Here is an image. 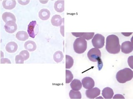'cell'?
Here are the masks:
<instances>
[{"label":"cell","instance_id":"12","mask_svg":"<svg viewBox=\"0 0 133 99\" xmlns=\"http://www.w3.org/2000/svg\"><path fill=\"white\" fill-rule=\"evenodd\" d=\"M2 17L3 21L6 23L9 22H16V16L11 12H4V13L2 14Z\"/></svg>","mask_w":133,"mask_h":99},{"label":"cell","instance_id":"14","mask_svg":"<svg viewBox=\"0 0 133 99\" xmlns=\"http://www.w3.org/2000/svg\"><path fill=\"white\" fill-rule=\"evenodd\" d=\"M114 94L113 90L109 87L104 88L102 91V95L105 99H111Z\"/></svg>","mask_w":133,"mask_h":99},{"label":"cell","instance_id":"13","mask_svg":"<svg viewBox=\"0 0 133 99\" xmlns=\"http://www.w3.org/2000/svg\"><path fill=\"white\" fill-rule=\"evenodd\" d=\"M64 18H62L61 16L56 14L53 16L51 20V23L53 26L55 27H59L61 26L64 21Z\"/></svg>","mask_w":133,"mask_h":99},{"label":"cell","instance_id":"29","mask_svg":"<svg viewBox=\"0 0 133 99\" xmlns=\"http://www.w3.org/2000/svg\"><path fill=\"white\" fill-rule=\"evenodd\" d=\"M19 4L22 5H26L27 4H28L30 2V1H18Z\"/></svg>","mask_w":133,"mask_h":99},{"label":"cell","instance_id":"27","mask_svg":"<svg viewBox=\"0 0 133 99\" xmlns=\"http://www.w3.org/2000/svg\"><path fill=\"white\" fill-rule=\"evenodd\" d=\"M15 61L16 64H23L24 60L21 56L19 55L16 56Z\"/></svg>","mask_w":133,"mask_h":99},{"label":"cell","instance_id":"2","mask_svg":"<svg viewBox=\"0 0 133 99\" xmlns=\"http://www.w3.org/2000/svg\"><path fill=\"white\" fill-rule=\"evenodd\" d=\"M133 77V71L130 68H126L120 70L116 74V79L121 84H124L131 80Z\"/></svg>","mask_w":133,"mask_h":99},{"label":"cell","instance_id":"4","mask_svg":"<svg viewBox=\"0 0 133 99\" xmlns=\"http://www.w3.org/2000/svg\"><path fill=\"white\" fill-rule=\"evenodd\" d=\"M87 43L86 40L82 38H79L75 39L73 47L75 52L77 54L83 53L87 48Z\"/></svg>","mask_w":133,"mask_h":99},{"label":"cell","instance_id":"15","mask_svg":"<svg viewBox=\"0 0 133 99\" xmlns=\"http://www.w3.org/2000/svg\"><path fill=\"white\" fill-rule=\"evenodd\" d=\"M3 6L5 9L10 10L13 9L16 7V1L10 0V1H4L2 3Z\"/></svg>","mask_w":133,"mask_h":99},{"label":"cell","instance_id":"24","mask_svg":"<svg viewBox=\"0 0 133 99\" xmlns=\"http://www.w3.org/2000/svg\"><path fill=\"white\" fill-rule=\"evenodd\" d=\"M74 64V60L70 55H66V69H70L72 68Z\"/></svg>","mask_w":133,"mask_h":99},{"label":"cell","instance_id":"18","mask_svg":"<svg viewBox=\"0 0 133 99\" xmlns=\"http://www.w3.org/2000/svg\"><path fill=\"white\" fill-rule=\"evenodd\" d=\"M70 87L72 90L79 91L82 88V84L79 80L75 79L71 83Z\"/></svg>","mask_w":133,"mask_h":99},{"label":"cell","instance_id":"6","mask_svg":"<svg viewBox=\"0 0 133 99\" xmlns=\"http://www.w3.org/2000/svg\"><path fill=\"white\" fill-rule=\"evenodd\" d=\"M39 31L38 25L37 24L36 21H32L30 22L28 27V33L29 36L34 38L37 35Z\"/></svg>","mask_w":133,"mask_h":99},{"label":"cell","instance_id":"3","mask_svg":"<svg viewBox=\"0 0 133 99\" xmlns=\"http://www.w3.org/2000/svg\"><path fill=\"white\" fill-rule=\"evenodd\" d=\"M87 57L91 62H97L99 70H101L103 64L101 58V51L99 50L96 48H91L87 53Z\"/></svg>","mask_w":133,"mask_h":99},{"label":"cell","instance_id":"28","mask_svg":"<svg viewBox=\"0 0 133 99\" xmlns=\"http://www.w3.org/2000/svg\"><path fill=\"white\" fill-rule=\"evenodd\" d=\"M114 99H125L124 97L121 94H116L113 97Z\"/></svg>","mask_w":133,"mask_h":99},{"label":"cell","instance_id":"16","mask_svg":"<svg viewBox=\"0 0 133 99\" xmlns=\"http://www.w3.org/2000/svg\"><path fill=\"white\" fill-rule=\"evenodd\" d=\"M50 12L47 9L44 8L39 12V17L42 20H47L50 18Z\"/></svg>","mask_w":133,"mask_h":99},{"label":"cell","instance_id":"21","mask_svg":"<svg viewBox=\"0 0 133 99\" xmlns=\"http://www.w3.org/2000/svg\"><path fill=\"white\" fill-rule=\"evenodd\" d=\"M16 38L21 41H25L28 39L29 35L25 31H19L16 34Z\"/></svg>","mask_w":133,"mask_h":99},{"label":"cell","instance_id":"5","mask_svg":"<svg viewBox=\"0 0 133 99\" xmlns=\"http://www.w3.org/2000/svg\"><path fill=\"white\" fill-rule=\"evenodd\" d=\"M91 42L93 46L96 48H102L104 45L105 38L102 34H97L94 36Z\"/></svg>","mask_w":133,"mask_h":99},{"label":"cell","instance_id":"20","mask_svg":"<svg viewBox=\"0 0 133 99\" xmlns=\"http://www.w3.org/2000/svg\"><path fill=\"white\" fill-rule=\"evenodd\" d=\"M64 1H57L55 2L54 8L55 11L62 12L64 11Z\"/></svg>","mask_w":133,"mask_h":99},{"label":"cell","instance_id":"22","mask_svg":"<svg viewBox=\"0 0 133 99\" xmlns=\"http://www.w3.org/2000/svg\"><path fill=\"white\" fill-rule=\"evenodd\" d=\"M64 55L63 53L60 51H58L55 53L53 55L54 61L57 63H59L63 59Z\"/></svg>","mask_w":133,"mask_h":99},{"label":"cell","instance_id":"30","mask_svg":"<svg viewBox=\"0 0 133 99\" xmlns=\"http://www.w3.org/2000/svg\"><path fill=\"white\" fill-rule=\"evenodd\" d=\"M1 61H3V62H1V63H9L10 64L11 62L8 59H6V58H3V59H1Z\"/></svg>","mask_w":133,"mask_h":99},{"label":"cell","instance_id":"25","mask_svg":"<svg viewBox=\"0 0 133 99\" xmlns=\"http://www.w3.org/2000/svg\"><path fill=\"white\" fill-rule=\"evenodd\" d=\"M73 75L71 71L69 70H66V83L69 84L73 79Z\"/></svg>","mask_w":133,"mask_h":99},{"label":"cell","instance_id":"10","mask_svg":"<svg viewBox=\"0 0 133 99\" xmlns=\"http://www.w3.org/2000/svg\"><path fill=\"white\" fill-rule=\"evenodd\" d=\"M4 28L6 32L9 34H12L16 31L17 25L15 22H9L6 23L5 25Z\"/></svg>","mask_w":133,"mask_h":99},{"label":"cell","instance_id":"19","mask_svg":"<svg viewBox=\"0 0 133 99\" xmlns=\"http://www.w3.org/2000/svg\"><path fill=\"white\" fill-rule=\"evenodd\" d=\"M25 48L30 52L34 51L36 49L37 46L34 41L28 40L25 43Z\"/></svg>","mask_w":133,"mask_h":99},{"label":"cell","instance_id":"8","mask_svg":"<svg viewBox=\"0 0 133 99\" xmlns=\"http://www.w3.org/2000/svg\"><path fill=\"white\" fill-rule=\"evenodd\" d=\"M82 82L83 87L87 89L92 88L95 86V81L89 77L84 78L82 80Z\"/></svg>","mask_w":133,"mask_h":99},{"label":"cell","instance_id":"1","mask_svg":"<svg viewBox=\"0 0 133 99\" xmlns=\"http://www.w3.org/2000/svg\"><path fill=\"white\" fill-rule=\"evenodd\" d=\"M119 40L117 36L110 35L106 39V49L108 53L112 54H118L120 51Z\"/></svg>","mask_w":133,"mask_h":99},{"label":"cell","instance_id":"7","mask_svg":"<svg viewBox=\"0 0 133 99\" xmlns=\"http://www.w3.org/2000/svg\"><path fill=\"white\" fill-rule=\"evenodd\" d=\"M100 95V90L99 88L89 89L86 91V95L89 99H94Z\"/></svg>","mask_w":133,"mask_h":99},{"label":"cell","instance_id":"17","mask_svg":"<svg viewBox=\"0 0 133 99\" xmlns=\"http://www.w3.org/2000/svg\"><path fill=\"white\" fill-rule=\"evenodd\" d=\"M18 45L16 43L14 42H10L6 45L5 50L8 53H12L16 52L18 50Z\"/></svg>","mask_w":133,"mask_h":99},{"label":"cell","instance_id":"26","mask_svg":"<svg viewBox=\"0 0 133 99\" xmlns=\"http://www.w3.org/2000/svg\"><path fill=\"white\" fill-rule=\"evenodd\" d=\"M20 55L22 56V57L24 59V61L27 60H28V58L30 57V54H29V52H28L27 50H24L21 51L19 54Z\"/></svg>","mask_w":133,"mask_h":99},{"label":"cell","instance_id":"23","mask_svg":"<svg viewBox=\"0 0 133 99\" xmlns=\"http://www.w3.org/2000/svg\"><path fill=\"white\" fill-rule=\"evenodd\" d=\"M69 96L71 99H81L82 94L79 91L71 90L69 93Z\"/></svg>","mask_w":133,"mask_h":99},{"label":"cell","instance_id":"9","mask_svg":"<svg viewBox=\"0 0 133 99\" xmlns=\"http://www.w3.org/2000/svg\"><path fill=\"white\" fill-rule=\"evenodd\" d=\"M121 47L122 52L126 54L130 53L133 51L132 43L129 41H125L123 43Z\"/></svg>","mask_w":133,"mask_h":99},{"label":"cell","instance_id":"11","mask_svg":"<svg viewBox=\"0 0 133 99\" xmlns=\"http://www.w3.org/2000/svg\"><path fill=\"white\" fill-rule=\"evenodd\" d=\"M72 34L74 36L76 37H79L82 38L84 39H86L87 40H89L93 37L95 35L94 32L91 33H75L72 32Z\"/></svg>","mask_w":133,"mask_h":99}]
</instances>
